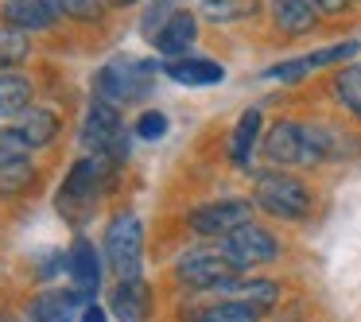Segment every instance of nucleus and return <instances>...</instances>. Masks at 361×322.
Listing matches in <instances>:
<instances>
[{
    "instance_id": "nucleus-1",
    "label": "nucleus",
    "mask_w": 361,
    "mask_h": 322,
    "mask_svg": "<svg viewBox=\"0 0 361 322\" xmlns=\"http://www.w3.org/2000/svg\"><path fill=\"white\" fill-rule=\"evenodd\" d=\"M113 175H117V163L105 156L78 159L71 167V175L63 179V187H59V213L66 221H74V225H82L94 213L97 198L113 187Z\"/></svg>"
},
{
    "instance_id": "nucleus-2",
    "label": "nucleus",
    "mask_w": 361,
    "mask_h": 322,
    "mask_svg": "<svg viewBox=\"0 0 361 322\" xmlns=\"http://www.w3.org/2000/svg\"><path fill=\"white\" fill-rule=\"evenodd\" d=\"M252 202H257L264 213L280 218V221H299V218L311 213V190H307L299 179L283 175V171H264L257 179Z\"/></svg>"
},
{
    "instance_id": "nucleus-3",
    "label": "nucleus",
    "mask_w": 361,
    "mask_h": 322,
    "mask_svg": "<svg viewBox=\"0 0 361 322\" xmlns=\"http://www.w3.org/2000/svg\"><path fill=\"white\" fill-rule=\"evenodd\" d=\"M82 144H86L94 156H105L113 163H125L128 159V136H125V125H121V113L117 105L102 101L97 97L86 113V125H82Z\"/></svg>"
},
{
    "instance_id": "nucleus-4",
    "label": "nucleus",
    "mask_w": 361,
    "mask_h": 322,
    "mask_svg": "<svg viewBox=\"0 0 361 322\" xmlns=\"http://www.w3.org/2000/svg\"><path fill=\"white\" fill-rule=\"evenodd\" d=\"M152 63H136V58H113L109 66L97 70V97L109 105H133L148 97L152 89Z\"/></svg>"
},
{
    "instance_id": "nucleus-5",
    "label": "nucleus",
    "mask_w": 361,
    "mask_h": 322,
    "mask_svg": "<svg viewBox=\"0 0 361 322\" xmlns=\"http://www.w3.org/2000/svg\"><path fill=\"white\" fill-rule=\"evenodd\" d=\"M140 249H144L140 218L121 213L109 225V233H105V260H109V268L121 280H136V272H140Z\"/></svg>"
},
{
    "instance_id": "nucleus-6",
    "label": "nucleus",
    "mask_w": 361,
    "mask_h": 322,
    "mask_svg": "<svg viewBox=\"0 0 361 322\" xmlns=\"http://www.w3.org/2000/svg\"><path fill=\"white\" fill-rule=\"evenodd\" d=\"M221 252H226V260L237 268V272H245V268H260V264H272L276 256H280V241H276L268 229L260 225H241L233 229L229 237H221Z\"/></svg>"
},
{
    "instance_id": "nucleus-7",
    "label": "nucleus",
    "mask_w": 361,
    "mask_h": 322,
    "mask_svg": "<svg viewBox=\"0 0 361 322\" xmlns=\"http://www.w3.org/2000/svg\"><path fill=\"white\" fill-rule=\"evenodd\" d=\"M249 221H252V202H245V198H218L210 206L190 210L187 225L198 237H229L233 229L249 225Z\"/></svg>"
},
{
    "instance_id": "nucleus-8",
    "label": "nucleus",
    "mask_w": 361,
    "mask_h": 322,
    "mask_svg": "<svg viewBox=\"0 0 361 322\" xmlns=\"http://www.w3.org/2000/svg\"><path fill=\"white\" fill-rule=\"evenodd\" d=\"M175 275H179V283H187V287L195 291H214L218 283L233 280L237 268L226 260V252H187V256H179V264H175Z\"/></svg>"
},
{
    "instance_id": "nucleus-9",
    "label": "nucleus",
    "mask_w": 361,
    "mask_h": 322,
    "mask_svg": "<svg viewBox=\"0 0 361 322\" xmlns=\"http://www.w3.org/2000/svg\"><path fill=\"white\" fill-rule=\"evenodd\" d=\"M350 151H357L350 144V136L342 132V128L326 125V120H311V125H303V163H326V159H342L350 156Z\"/></svg>"
},
{
    "instance_id": "nucleus-10",
    "label": "nucleus",
    "mask_w": 361,
    "mask_h": 322,
    "mask_svg": "<svg viewBox=\"0 0 361 322\" xmlns=\"http://www.w3.org/2000/svg\"><path fill=\"white\" fill-rule=\"evenodd\" d=\"M264 156L276 167L303 163V125H295V120H276L272 132L264 136Z\"/></svg>"
},
{
    "instance_id": "nucleus-11",
    "label": "nucleus",
    "mask_w": 361,
    "mask_h": 322,
    "mask_svg": "<svg viewBox=\"0 0 361 322\" xmlns=\"http://www.w3.org/2000/svg\"><path fill=\"white\" fill-rule=\"evenodd\" d=\"M97 249L86 241V237H78V241L71 244V252H66V268H71L74 275V291H78L82 299H90L97 291V283H102V264H97Z\"/></svg>"
},
{
    "instance_id": "nucleus-12",
    "label": "nucleus",
    "mask_w": 361,
    "mask_h": 322,
    "mask_svg": "<svg viewBox=\"0 0 361 322\" xmlns=\"http://www.w3.org/2000/svg\"><path fill=\"white\" fill-rule=\"evenodd\" d=\"M195 35H198V20L190 16V12H171V16H167V24L159 27L152 39H156V51H159V55L179 58V55H187V51H190Z\"/></svg>"
},
{
    "instance_id": "nucleus-13",
    "label": "nucleus",
    "mask_w": 361,
    "mask_h": 322,
    "mask_svg": "<svg viewBox=\"0 0 361 322\" xmlns=\"http://www.w3.org/2000/svg\"><path fill=\"white\" fill-rule=\"evenodd\" d=\"M148 303H152V295H148V283H144L140 275H136V280H121L109 295V306L121 322H144Z\"/></svg>"
},
{
    "instance_id": "nucleus-14",
    "label": "nucleus",
    "mask_w": 361,
    "mask_h": 322,
    "mask_svg": "<svg viewBox=\"0 0 361 322\" xmlns=\"http://www.w3.org/2000/svg\"><path fill=\"white\" fill-rule=\"evenodd\" d=\"M272 4V20L280 32L288 35H303L314 27V20H319V0H268Z\"/></svg>"
},
{
    "instance_id": "nucleus-15",
    "label": "nucleus",
    "mask_w": 361,
    "mask_h": 322,
    "mask_svg": "<svg viewBox=\"0 0 361 322\" xmlns=\"http://www.w3.org/2000/svg\"><path fill=\"white\" fill-rule=\"evenodd\" d=\"M164 74L183 82V86H218L226 78V70L218 63H210V58H171L164 66Z\"/></svg>"
},
{
    "instance_id": "nucleus-16",
    "label": "nucleus",
    "mask_w": 361,
    "mask_h": 322,
    "mask_svg": "<svg viewBox=\"0 0 361 322\" xmlns=\"http://www.w3.org/2000/svg\"><path fill=\"white\" fill-rule=\"evenodd\" d=\"M214 291H221L226 299H241V303H252V306H272L276 299H280V283L272 280H241V275H233V280L218 283Z\"/></svg>"
},
{
    "instance_id": "nucleus-17",
    "label": "nucleus",
    "mask_w": 361,
    "mask_h": 322,
    "mask_svg": "<svg viewBox=\"0 0 361 322\" xmlns=\"http://www.w3.org/2000/svg\"><path fill=\"white\" fill-rule=\"evenodd\" d=\"M59 12L51 8L47 0H8L4 4V20H8L16 32H39L55 20Z\"/></svg>"
},
{
    "instance_id": "nucleus-18",
    "label": "nucleus",
    "mask_w": 361,
    "mask_h": 322,
    "mask_svg": "<svg viewBox=\"0 0 361 322\" xmlns=\"http://www.w3.org/2000/svg\"><path fill=\"white\" fill-rule=\"evenodd\" d=\"M257 136H260V109H245L241 120H237V128H233V144H229V159H233L237 167H249Z\"/></svg>"
},
{
    "instance_id": "nucleus-19",
    "label": "nucleus",
    "mask_w": 361,
    "mask_h": 322,
    "mask_svg": "<svg viewBox=\"0 0 361 322\" xmlns=\"http://www.w3.org/2000/svg\"><path fill=\"white\" fill-rule=\"evenodd\" d=\"M20 132H24V140L32 144V148H43V144L55 140L59 117H55L51 109H39V105H32V109L20 113Z\"/></svg>"
},
{
    "instance_id": "nucleus-20",
    "label": "nucleus",
    "mask_w": 361,
    "mask_h": 322,
    "mask_svg": "<svg viewBox=\"0 0 361 322\" xmlns=\"http://www.w3.org/2000/svg\"><path fill=\"white\" fill-rule=\"evenodd\" d=\"M78 303H82L78 291H43V295L35 299V306H32V318H39V322H66Z\"/></svg>"
},
{
    "instance_id": "nucleus-21",
    "label": "nucleus",
    "mask_w": 361,
    "mask_h": 322,
    "mask_svg": "<svg viewBox=\"0 0 361 322\" xmlns=\"http://www.w3.org/2000/svg\"><path fill=\"white\" fill-rule=\"evenodd\" d=\"M195 322H260V306L241 303V299H221V303L206 306Z\"/></svg>"
},
{
    "instance_id": "nucleus-22",
    "label": "nucleus",
    "mask_w": 361,
    "mask_h": 322,
    "mask_svg": "<svg viewBox=\"0 0 361 322\" xmlns=\"http://www.w3.org/2000/svg\"><path fill=\"white\" fill-rule=\"evenodd\" d=\"M32 101V86L20 74H0V117H12V113H24Z\"/></svg>"
},
{
    "instance_id": "nucleus-23",
    "label": "nucleus",
    "mask_w": 361,
    "mask_h": 322,
    "mask_svg": "<svg viewBox=\"0 0 361 322\" xmlns=\"http://www.w3.org/2000/svg\"><path fill=\"white\" fill-rule=\"evenodd\" d=\"M334 94H338V101L361 120V66H345V70L334 74Z\"/></svg>"
},
{
    "instance_id": "nucleus-24",
    "label": "nucleus",
    "mask_w": 361,
    "mask_h": 322,
    "mask_svg": "<svg viewBox=\"0 0 361 322\" xmlns=\"http://www.w3.org/2000/svg\"><path fill=\"white\" fill-rule=\"evenodd\" d=\"M260 0H206L202 12L206 20H214V24H233V20H245L257 12Z\"/></svg>"
},
{
    "instance_id": "nucleus-25",
    "label": "nucleus",
    "mask_w": 361,
    "mask_h": 322,
    "mask_svg": "<svg viewBox=\"0 0 361 322\" xmlns=\"http://www.w3.org/2000/svg\"><path fill=\"white\" fill-rule=\"evenodd\" d=\"M27 148L32 144L24 140L20 128H0V171L4 167H16V163H27Z\"/></svg>"
},
{
    "instance_id": "nucleus-26",
    "label": "nucleus",
    "mask_w": 361,
    "mask_h": 322,
    "mask_svg": "<svg viewBox=\"0 0 361 322\" xmlns=\"http://www.w3.org/2000/svg\"><path fill=\"white\" fill-rule=\"evenodd\" d=\"M361 51L357 39H345V43H334V47H322L314 51V55H303L307 70H319V66H330V63H345V58H353Z\"/></svg>"
},
{
    "instance_id": "nucleus-27",
    "label": "nucleus",
    "mask_w": 361,
    "mask_h": 322,
    "mask_svg": "<svg viewBox=\"0 0 361 322\" xmlns=\"http://www.w3.org/2000/svg\"><path fill=\"white\" fill-rule=\"evenodd\" d=\"M59 16H74V20H94L102 16V0H47Z\"/></svg>"
},
{
    "instance_id": "nucleus-28",
    "label": "nucleus",
    "mask_w": 361,
    "mask_h": 322,
    "mask_svg": "<svg viewBox=\"0 0 361 322\" xmlns=\"http://www.w3.org/2000/svg\"><path fill=\"white\" fill-rule=\"evenodd\" d=\"M20 58H27L24 35H20L16 27H4V32H0V66H12V63H20Z\"/></svg>"
},
{
    "instance_id": "nucleus-29",
    "label": "nucleus",
    "mask_w": 361,
    "mask_h": 322,
    "mask_svg": "<svg viewBox=\"0 0 361 322\" xmlns=\"http://www.w3.org/2000/svg\"><path fill=\"white\" fill-rule=\"evenodd\" d=\"M27 182H32V167H27V163L4 167V171H0V194H20Z\"/></svg>"
},
{
    "instance_id": "nucleus-30",
    "label": "nucleus",
    "mask_w": 361,
    "mask_h": 322,
    "mask_svg": "<svg viewBox=\"0 0 361 322\" xmlns=\"http://www.w3.org/2000/svg\"><path fill=\"white\" fill-rule=\"evenodd\" d=\"M167 132V117L159 109H148L136 117V136H144V140H159V136Z\"/></svg>"
},
{
    "instance_id": "nucleus-31",
    "label": "nucleus",
    "mask_w": 361,
    "mask_h": 322,
    "mask_svg": "<svg viewBox=\"0 0 361 322\" xmlns=\"http://www.w3.org/2000/svg\"><path fill=\"white\" fill-rule=\"evenodd\" d=\"M319 8H322V12H330V16H338V12L350 8V0H319Z\"/></svg>"
},
{
    "instance_id": "nucleus-32",
    "label": "nucleus",
    "mask_w": 361,
    "mask_h": 322,
    "mask_svg": "<svg viewBox=\"0 0 361 322\" xmlns=\"http://www.w3.org/2000/svg\"><path fill=\"white\" fill-rule=\"evenodd\" d=\"M82 322H105V311L102 306H86V311H82Z\"/></svg>"
},
{
    "instance_id": "nucleus-33",
    "label": "nucleus",
    "mask_w": 361,
    "mask_h": 322,
    "mask_svg": "<svg viewBox=\"0 0 361 322\" xmlns=\"http://www.w3.org/2000/svg\"><path fill=\"white\" fill-rule=\"evenodd\" d=\"M125 4H133V0H125Z\"/></svg>"
},
{
    "instance_id": "nucleus-34",
    "label": "nucleus",
    "mask_w": 361,
    "mask_h": 322,
    "mask_svg": "<svg viewBox=\"0 0 361 322\" xmlns=\"http://www.w3.org/2000/svg\"><path fill=\"white\" fill-rule=\"evenodd\" d=\"M0 322H8V318H0Z\"/></svg>"
},
{
    "instance_id": "nucleus-35",
    "label": "nucleus",
    "mask_w": 361,
    "mask_h": 322,
    "mask_svg": "<svg viewBox=\"0 0 361 322\" xmlns=\"http://www.w3.org/2000/svg\"><path fill=\"white\" fill-rule=\"evenodd\" d=\"M32 322H39V318H32Z\"/></svg>"
}]
</instances>
